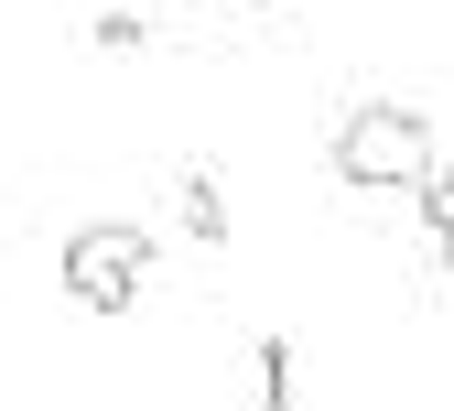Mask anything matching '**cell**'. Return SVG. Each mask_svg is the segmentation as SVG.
Returning <instances> with one entry per match:
<instances>
[{"label": "cell", "instance_id": "6da1fadb", "mask_svg": "<svg viewBox=\"0 0 454 411\" xmlns=\"http://www.w3.org/2000/svg\"><path fill=\"white\" fill-rule=\"evenodd\" d=\"M433 173V120L411 98H357L347 120H335V185L357 195H411Z\"/></svg>", "mask_w": 454, "mask_h": 411}, {"label": "cell", "instance_id": "7a4b0ae2", "mask_svg": "<svg viewBox=\"0 0 454 411\" xmlns=\"http://www.w3.org/2000/svg\"><path fill=\"white\" fill-rule=\"evenodd\" d=\"M152 227H130V217H87V227H66V249H54V281L76 292L87 314H130L141 304V281H152Z\"/></svg>", "mask_w": 454, "mask_h": 411}, {"label": "cell", "instance_id": "3957f363", "mask_svg": "<svg viewBox=\"0 0 454 411\" xmlns=\"http://www.w3.org/2000/svg\"><path fill=\"white\" fill-rule=\"evenodd\" d=\"M174 217H184V239L227 249V185H216V162H184L174 173Z\"/></svg>", "mask_w": 454, "mask_h": 411}, {"label": "cell", "instance_id": "277c9868", "mask_svg": "<svg viewBox=\"0 0 454 411\" xmlns=\"http://www.w3.org/2000/svg\"><path fill=\"white\" fill-rule=\"evenodd\" d=\"M249 390H260V411H293V336L249 346Z\"/></svg>", "mask_w": 454, "mask_h": 411}, {"label": "cell", "instance_id": "5b68a950", "mask_svg": "<svg viewBox=\"0 0 454 411\" xmlns=\"http://www.w3.org/2000/svg\"><path fill=\"white\" fill-rule=\"evenodd\" d=\"M411 195H422V217H433V249H454V173L433 162V173H422Z\"/></svg>", "mask_w": 454, "mask_h": 411}, {"label": "cell", "instance_id": "8992f818", "mask_svg": "<svg viewBox=\"0 0 454 411\" xmlns=\"http://www.w3.org/2000/svg\"><path fill=\"white\" fill-rule=\"evenodd\" d=\"M141 33H152V12H98V22H87L98 54H141Z\"/></svg>", "mask_w": 454, "mask_h": 411}, {"label": "cell", "instance_id": "52a82bcc", "mask_svg": "<svg viewBox=\"0 0 454 411\" xmlns=\"http://www.w3.org/2000/svg\"><path fill=\"white\" fill-rule=\"evenodd\" d=\"M141 12H174V0H141Z\"/></svg>", "mask_w": 454, "mask_h": 411}]
</instances>
